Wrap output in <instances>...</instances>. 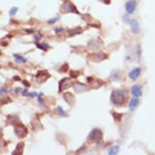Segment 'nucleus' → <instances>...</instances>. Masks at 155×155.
I'll return each instance as SVG.
<instances>
[{"instance_id":"22","label":"nucleus","mask_w":155,"mask_h":155,"mask_svg":"<svg viewBox=\"0 0 155 155\" xmlns=\"http://www.w3.org/2000/svg\"><path fill=\"white\" fill-rule=\"evenodd\" d=\"M112 115H113V117H114V120L116 121V122H120L122 120L123 116H124V114H120V113H112Z\"/></svg>"},{"instance_id":"19","label":"nucleus","mask_w":155,"mask_h":155,"mask_svg":"<svg viewBox=\"0 0 155 155\" xmlns=\"http://www.w3.org/2000/svg\"><path fill=\"white\" fill-rule=\"evenodd\" d=\"M82 28L81 27H77V28H71L68 31V37H73L77 34H81L82 33Z\"/></svg>"},{"instance_id":"5","label":"nucleus","mask_w":155,"mask_h":155,"mask_svg":"<svg viewBox=\"0 0 155 155\" xmlns=\"http://www.w3.org/2000/svg\"><path fill=\"white\" fill-rule=\"evenodd\" d=\"M51 76V74H49V72L46 70H40V71H38V73L36 75V78H37V81L39 84H42L45 81H46Z\"/></svg>"},{"instance_id":"2","label":"nucleus","mask_w":155,"mask_h":155,"mask_svg":"<svg viewBox=\"0 0 155 155\" xmlns=\"http://www.w3.org/2000/svg\"><path fill=\"white\" fill-rule=\"evenodd\" d=\"M60 12L62 13H76V14H80L76 6L74 5L71 1H68V0H64V3H63V5L61 6V8H60Z\"/></svg>"},{"instance_id":"30","label":"nucleus","mask_w":155,"mask_h":155,"mask_svg":"<svg viewBox=\"0 0 155 155\" xmlns=\"http://www.w3.org/2000/svg\"><path fill=\"white\" fill-rule=\"evenodd\" d=\"M38 94H37V93H29L28 94V96H30L31 97H34L36 96H38Z\"/></svg>"},{"instance_id":"28","label":"nucleus","mask_w":155,"mask_h":155,"mask_svg":"<svg viewBox=\"0 0 155 155\" xmlns=\"http://www.w3.org/2000/svg\"><path fill=\"white\" fill-rule=\"evenodd\" d=\"M137 54H138V58L140 59V54H141V50H140V45H138L137 46Z\"/></svg>"},{"instance_id":"26","label":"nucleus","mask_w":155,"mask_h":155,"mask_svg":"<svg viewBox=\"0 0 155 155\" xmlns=\"http://www.w3.org/2000/svg\"><path fill=\"white\" fill-rule=\"evenodd\" d=\"M18 10H19V8H16V7H13V8H12L10 12H9V14H10L11 15H14L15 13L17 12Z\"/></svg>"},{"instance_id":"15","label":"nucleus","mask_w":155,"mask_h":155,"mask_svg":"<svg viewBox=\"0 0 155 155\" xmlns=\"http://www.w3.org/2000/svg\"><path fill=\"white\" fill-rule=\"evenodd\" d=\"M74 89L76 93H82V92H85L87 90V87L85 84H81L80 82H76V84H74Z\"/></svg>"},{"instance_id":"7","label":"nucleus","mask_w":155,"mask_h":155,"mask_svg":"<svg viewBox=\"0 0 155 155\" xmlns=\"http://www.w3.org/2000/svg\"><path fill=\"white\" fill-rule=\"evenodd\" d=\"M73 83L68 79V78H64L62 79L59 83V93H61L65 89H68L71 86H72Z\"/></svg>"},{"instance_id":"6","label":"nucleus","mask_w":155,"mask_h":155,"mask_svg":"<svg viewBox=\"0 0 155 155\" xmlns=\"http://www.w3.org/2000/svg\"><path fill=\"white\" fill-rule=\"evenodd\" d=\"M108 58V55L107 54L102 53V52H99V53H94L89 54V59L93 62H95V63H99V62H102L105 59H107Z\"/></svg>"},{"instance_id":"11","label":"nucleus","mask_w":155,"mask_h":155,"mask_svg":"<svg viewBox=\"0 0 155 155\" xmlns=\"http://www.w3.org/2000/svg\"><path fill=\"white\" fill-rule=\"evenodd\" d=\"M136 7H137V2L135 0H130L126 3V7H125L126 12L128 14H132L135 12Z\"/></svg>"},{"instance_id":"27","label":"nucleus","mask_w":155,"mask_h":155,"mask_svg":"<svg viewBox=\"0 0 155 155\" xmlns=\"http://www.w3.org/2000/svg\"><path fill=\"white\" fill-rule=\"evenodd\" d=\"M58 20H59V17L57 16V17H54V18H52V19H51V20H49L48 21H47V23L50 24V25H54V24H55L57 21H58Z\"/></svg>"},{"instance_id":"3","label":"nucleus","mask_w":155,"mask_h":155,"mask_svg":"<svg viewBox=\"0 0 155 155\" xmlns=\"http://www.w3.org/2000/svg\"><path fill=\"white\" fill-rule=\"evenodd\" d=\"M103 137L102 131L99 128H94L89 134V139L92 142L99 143Z\"/></svg>"},{"instance_id":"24","label":"nucleus","mask_w":155,"mask_h":155,"mask_svg":"<svg viewBox=\"0 0 155 155\" xmlns=\"http://www.w3.org/2000/svg\"><path fill=\"white\" fill-rule=\"evenodd\" d=\"M80 74H81V72L78 71H73V70L70 71V76H71V78H76V77H78L80 76Z\"/></svg>"},{"instance_id":"35","label":"nucleus","mask_w":155,"mask_h":155,"mask_svg":"<svg viewBox=\"0 0 155 155\" xmlns=\"http://www.w3.org/2000/svg\"><path fill=\"white\" fill-rule=\"evenodd\" d=\"M21 88H18V89H15V93H19V91H21Z\"/></svg>"},{"instance_id":"25","label":"nucleus","mask_w":155,"mask_h":155,"mask_svg":"<svg viewBox=\"0 0 155 155\" xmlns=\"http://www.w3.org/2000/svg\"><path fill=\"white\" fill-rule=\"evenodd\" d=\"M68 70V64H65L63 66H61V68L59 69V71L60 72H66Z\"/></svg>"},{"instance_id":"33","label":"nucleus","mask_w":155,"mask_h":155,"mask_svg":"<svg viewBox=\"0 0 155 155\" xmlns=\"http://www.w3.org/2000/svg\"><path fill=\"white\" fill-rule=\"evenodd\" d=\"M23 84H25V86L27 87V88H28V87H30V84H29V83H28V82L27 81H24Z\"/></svg>"},{"instance_id":"17","label":"nucleus","mask_w":155,"mask_h":155,"mask_svg":"<svg viewBox=\"0 0 155 155\" xmlns=\"http://www.w3.org/2000/svg\"><path fill=\"white\" fill-rule=\"evenodd\" d=\"M110 79H111L112 81H120V80H121L122 74H121V72H120V71H113L111 72V74H110Z\"/></svg>"},{"instance_id":"16","label":"nucleus","mask_w":155,"mask_h":155,"mask_svg":"<svg viewBox=\"0 0 155 155\" xmlns=\"http://www.w3.org/2000/svg\"><path fill=\"white\" fill-rule=\"evenodd\" d=\"M140 103V101L138 98H132L131 101H130L129 104H128V108L131 111H133L137 109V107H138V105Z\"/></svg>"},{"instance_id":"31","label":"nucleus","mask_w":155,"mask_h":155,"mask_svg":"<svg viewBox=\"0 0 155 155\" xmlns=\"http://www.w3.org/2000/svg\"><path fill=\"white\" fill-rule=\"evenodd\" d=\"M62 31H64V28H54V32H55L56 33H59V32H62Z\"/></svg>"},{"instance_id":"20","label":"nucleus","mask_w":155,"mask_h":155,"mask_svg":"<svg viewBox=\"0 0 155 155\" xmlns=\"http://www.w3.org/2000/svg\"><path fill=\"white\" fill-rule=\"evenodd\" d=\"M13 56H14L15 62L17 64H25V63L27 62V59L25 58H24L23 56H21V54H13Z\"/></svg>"},{"instance_id":"1","label":"nucleus","mask_w":155,"mask_h":155,"mask_svg":"<svg viewBox=\"0 0 155 155\" xmlns=\"http://www.w3.org/2000/svg\"><path fill=\"white\" fill-rule=\"evenodd\" d=\"M127 93L122 89H114L110 94V102L114 106H122L127 99Z\"/></svg>"},{"instance_id":"23","label":"nucleus","mask_w":155,"mask_h":155,"mask_svg":"<svg viewBox=\"0 0 155 155\" xmlns=\"http://www.w3.org/2000/svg\"><path fill=\"white\" fill-rule=\"evenodd\" d=\"M57 112H58V114H59L60 116H64V117H67V116H68V114L65 113L64 110L63 109L62 107H60V106H58V107H57Z\"/></svg>"},{"instance_id":"9","label":"nucleus","mask_w":155,"mask_h":155,"mask_svg":"<svg viewBox=\"0 0 155 155\" xmlns=\"http://www.w3.org/2000/svg\"><path fill=\"white\" fill-rule=\"evenodd\" d=\"M64 98L65 102L70 106H73L76 103V99H75V96L73 94L70 93V92H66L64 94Z\"/></svg>"},{"instance_id":"21","label":"nucleus","mask_w":155,"mask_h":155,"mask_svg":"<svg viewBox=\"0 0 155 155\" xmlns=\"http://www.w3.org/2000/svg\"><path fill=\"white\" fill-rule=\"evenodd\" d=\"M120 151V146L119 145H114L109 149L108 150V154L110 155H114L117 154Z\"/></svg>"},{"instance_id":"34","label":"nucleus","mask_w":155,"mask_h":155,"mask_svg":"<svg viewBox=\"0 0 155 155\" xmlns=\"http://www.w3.org/2000/svg\"><path fill=\"white\" fill-rule=\"evenodd\" d=\"M13 79L15 80V81H21V77H20V76H14Z\"/></svg>"},{"instance_id":"29","label":"nucleus","mask_w":155,"mask_h":155,"mask_svg":"<svg viewBox=\"0 0 155 155\" xmlns=\"http://www.w3.org/2000/svg\"><path fill=\"white\" fill-rule=\"evenodd\" d=\"M42 37H43V36L41 35V34H38V35L34 36V39H35L36 41H38V40H40Z\"/></svg>"},{"instance_id":"10","label":"nucleus","mask_w":155,"mask_h":155,"mask_svg":"<svg viewBox=\"0 0 155 155\" xmlns=\"http://www.w3.org/2000/svg\"><path fill=\"white\" fill-rule=\"evenodd\" d=\"M128 25L131 26V31H132V33H135V34H139L140 33V28L137 21H136V20H131Z\"/></svg>"},{"instance_id":"4","label":"nucleus","mask_w":155,"mask_h":155,"mask_svg":"<svg viewBox=\"0 0 155 155\" xmlns=\"http://www.w3.org/2000/svg\"><path fill=\"white\" fill-rule=\"evenodd\" d=\"M14 132L18 138H25L28 135V128L22 124H16L14 127Z\"/></svg>"},{"instance_id":"32","label":"nucleus","mask_w":155,"mask_h":155,"mask_svg":"<svg viewBox=\"0 0 155 155\" xmlns=\"http://www.w3.org/2000/svg\"><path fill=\"white\" fill-rule=\"evenodd\" d=\"M100 1L105 3V4H110V0H100Z\"/></svg>"},{"instance_id":"12","label":"nucleus","mask_w":155,"mask_h":155,"mask_svg":"<svg viewBox=\"0 0 155 155\" xmlns=\"http://www.w3.org/2000/svg\"><path fill=\"white\" fill-rule=\"evenodd\" d=\"M131 94L135 97H139L142 95V89L141 87L138 84H135L131 88Z\"/></svg>"},{"instance_id":"8","label":"nucleus","mask_w":155,"mask_h":155,"mask_svg":"<svg viewBox=\"0 0 155 155\" xmlns=\"http://www.w3.org/2000/svg\"><path fill=\"white\" fill-rule=\"evenodd\" d=\"M87 81L90 84L92 89H99L104 84V82L100 79H93L92 77H87Z\"/></svg>"},{"instance_id":"14","label":"nucleus","mask_w":155,"mask_h":155,"mask_svg":"<svg viewBox=\"0 0 155 155\" xmlns=\"http://www.w3.org/2000/svg\"><path fill=\"white\" fill-rule=\"evenodd\" d=\"M24 148H25V143L24 142H20L18 143L16 147L14 150L12 154V155H21L23 154V151H24Z\"/></svg>"},{"instance_id":"18","label":"nucleus","mask_w":155,"mask_h":155,"mask_svg":"<svg viewBox=\"0 0 155 155\" xmlns=\"http://www.w3.org/2000/svg\"><path fill=\"white\" fill-rule=\"evenodd\" d=\"M19 122V117L15 116V115H8L7 117V123L10 124L15 125L18 124Z\"/></svg>"},{"instance_id":"13","label":"nucleus","mask_w":155,"mask_h":155,"mask_svg":"<svg viewBox=\"0 0 155 155\" xmlns=\"http://www.w3.org/2000/svg\"><path fill=\"white\" fill-rule=\"evenodd\" d=\"M140 73H141V69L140 68H135L128 73V77L131 80H136L137 77H139Z\"/></svg>"}]
</instances>
